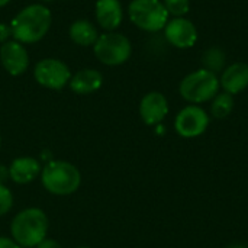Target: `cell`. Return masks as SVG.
<instances>
[{
	"instance_id": "cell-15",
	"label": "cell",
	"mask_w": 248,
	"mask_h": 248,
	"mask_svg": "<svg viewBox=\"0 0 248 248\" xmlns=\"http://www.w3.org/2000/svg\"><path fill=\"white\" fill-rule=\"evenodd\" d=\"M103 76L100 71L93 68H86L70 78V89L77 94H90L102 87Z\"/></svg>"
},
{
	"instance_id": "cell-1",
	"label": "cell",
	"mask_w": 248,
	"mask_h": 248,
	"mask_svg": "<svg viewBox=\"0 0 248 248\" xmlns=\"http://www.w3.org/2000/svg\"><path fill=\"white\" fill-rule=\"evenodd\" d=\"M51 22L52 16L46 6H26L13 17L10 23L12 36L20 44H35L46 35L51 28Z\"/></svg>"
},
{
	"instance_id": "cell-3",
	"label": "cell",
	"mask_w": 248,
	"mask_h": 248,
	"mask_svg": "<svg viewBox=\"0 0 248 248\" xmlns=\"http://www.w3.org/2000/svg\"><path fill=\"white\" fill-rule=\"evenodd\" d=\"M41 182L46 192L57 196H68L78 190L81 185V173L68 161L52 160L42 167Z\"/></svg>"
},
{
	"instance_id": "cell-27",
	"label": "cell",
	"mask_w": 248,
	"mask_h": 248,
	"mask_svg": "<svg viewBox=\"0 0 248 248\" xmlns=\"http://www.w3.org/2000/svg\"><path fill=\"white\" fill-rule=\"evenodd\" d=\"M42 1H52V0H42Z\"/></svg>"
},
{
	"instance_id": "cell-21",
	"label": "cell",
	"mask_w": 248,
	"mask_h": 248,
	"mask_svg": "<svg viewBox=\"0 0 248 248\" xmlns=\"http://www.w3.org/2000/svg\"><path fill=\"white\" fill-rule=\"evenodd\" d=\"M12 36V29L9 25L0 23V44H4L9 41V38Z\"/></svg>"
},
{
	"instance_id": "cell-14",
	"label": "cell",
	"mask_w": 248,
	"mask_h": 248,
	"mask_svg": "<svg viewBox=\"0 0 248 248\" xmlns=\"http://www.w3.org/2000/svg\"><path fill=\"white\" fill-rule=\"evenodd\" d=\"M42 167L33 157H17L9 166V173L12 182L17 185H28L41 174Z\"/></svg>"
},
{
	"instance_id": "cell-29",
	"label": "cell",
	"mask_w": 248,
	"mask_h": 248,
	"mask_svg": "<svg viewBox=\"0 0 248 248\" xmlns=\"http://www.w3.org/2000/svg\"><path fill=\"white\" fill-rule=\"evenodd\" d=\"M77 248H90V247H77Z\"/></svg>"
},
{
	"instance_id": "cell-16",
	"label": "cell",
	"mask_w": 248,
	"mask_h": 248,
	"mask_svg": "<svg viewBox=\"0 0 248 248\" xmlns=\"http://www.w3.org/2000/svg\"><path fill=\"white\" fill-rule=\"evenodd\" d=\"M68 33H70L71 41L77 45H81V46L94 45L97 38H99L97 29L87 19H78V20L73 22Z\"/></svg>"
},
{
	"instance_id": "cell-2",
	"label": "cell",
	"mask_w": 248,
	"mask_h": 248,
	"mask_svg": "<svg viewBox=\"0 0 248 248\" xmlns=\"http://www.w3.org/2000/svg\"><path fill=\"white\" fill-rule=\"evenodd\" d=\"M48 217L39 208H28L15 215L10 222L12 240L20 248L36 247L46 238Z\"/></svg>"
},
{
	"instance_id": "cell-4",
	"label": "cell",
	"mask_w": 248,
	"mask_h": 248,
	"mask_svg": "<svg viewBox=\"0 0 248 248\" xmlns=\"http://www.w3.org/2000/svg\"><path fill=\"white\" fill-rule=\"evenodd\" d=\"M219 78L215 73L199 68L187 74L179 86L180 96L190 103H205L212 100L219 92Z\"/></svg>"
},
{
	"instance_id": "cell-20",
	"label": "cell",
	"mask_w": 248,
	"mask_h": 248,
	"mask_svg": "<svg viewBox=\"0 0 248 248\" xmlns=\"http://www.w3.org/2000/svg\"><path fill=\"white\" fill-rule=\"evenodd\" d=\"M13 206V195L9 187L0 185V217H4L10 212Z\"/></svg>"
},
{
	"instance_id": "cell-23",
	"label": "cell",
	"mask_w": 248,
	"mask_h": 248,
	"mask_svg": "<svg viewBox=\"0 0 248 248\" xmlns=\"http://www.w3.org/2000/svg\"><path fill=\"white\" fill-rule=\"evenodd\" d=\"M0 248H20L12 238L9 237H0Z\"/></svg>"
},
{
	"instance_id": "cell-24",
	"label": "cell",
	"mask_w": 248,
	"mask_h": 248,
	"mask_svg": "<svg viewBox=\"0 0 248 248\" xmlns=\"http://www.w3.org/2000/svg\"><path fill=\"white\" fill-rule=\"evenodd\" d=\"M9 179H10L9 167L4 164H0V185H4Z\"/></svg>"
},
{
	"instance_id": "cell-11",
	"label": "cell",
	"mask_w": 248,
	"mask_h": 248,
	"mask_svg": "<svg viewBox=\"0 0 248 248\" xmlns=\"http://www.w3.org/2000/svg\"><path fill=\"white\" fill-rule=\"evenodd\" d=\"M167 113H169V102L163 93L150 92L142 97L140 103V115L147 125L150 126L160 125L161 121L167 116Z\"/></svg>"
},
{
	"instance_id": "cell-5",
	"label": "cell",
	"mask_w": 248,
	"mask_h": 248,
	"mask_svg": "<svg viewBox=\"0 0 248 248\" xmlns=\"http://www.w3.org/2000/svg\"><path fill=\"white\" fill-rule=\"evenodd\" d=\"M128 15L135 26L147 32H158L169 22V12L161 0H132Z\"/></svg>"
},
{
	"instance_id": "cell-8",
	"label": "cell",
	"mask_w": 248,
	"mask_h": 248,
	"mask_svg": "<svg viewBox=\"0 0 248 248\" xmlns=\"http://www.w3.org/2000/svg\"><path fill=\"white\" fill-rule=\"evenodd\" d=\"M209 125L208 113L198 105L183 108L174 121L176 132L183 138H195L202 135Z\"/></svg>"
},
{
	"instance_id": "cell-28",
	"label": "cell",
	"mask_w": 248,
	"mask_h": 248,
	"mask_svg": "<svg viewBox=\"0 0 248 248\" xmlns=\"http://www.w3.org/2000/svg\"><path fill=\"white\" fill-rule=\"evenodd\" d=\"M0 145H1V137H0Z\"/></svg>"
},
{
	"instance_id": "cell-9",
	"label": "cell",
	"mask_w": 248,
	"mask_h": 248,
	"mask_svg": "<svg viewBox=\"0 0 248 248\" xmlns=\"http://www.w3.org/2000/svg\"><path fill=\"white\" fill-rule=\"evenodd\" d=\"M164 36L167 42L176 48H192L198 41V29L192 20L186 17H174L164 26Z\"/></svg>"
},
{
	"instance_id": "cell-25",
	"label": "cell",
	"mask_w": 248,
	"mask_h": 248,
	"mask_svg": "<svg viewBox=\"0 0 248 248\" xmlns=\"http://www.w3.org/2000/svg\"><path fill=\"white\" fill-rule=\"evenodd\" d=\"M227 248H248V246L243 244V243H235V244H231V246H228Z\"/></svg>"
},
{
	"instance_id": "cell-13",
	"label": "cell",
	"mask_w": 248,
	"mask_h": 248,
	"mask_svg": "<svg viewBox=\"0 0 248 248\" xmlns=\"http://www.w3.org/2000/svg\"><path fill=\"white\" fill-rule=\"evenodd\" d=\"M124 19V10L119 0H97L96 3V20L108 31L113 32Z\"/></svg>"
},
{
	"instance_id": "cell-18",
	"label": "cell",
	"mask_w": 248,
	"mask_h": 248,
	"mask_svg": "<svg viewBox=\"0 0 248 248\" xmlns=\"http://www.w3.org/2000/svg\"><path fill=\"white\" fill-rule=\"evenodd\" d=\"M234 109V97L232 94L224 92V93H218L214 99H212V105H211V113L215 119H225Z\"/></svg>"
},
{
	"instance_id": "cell-6",
	"label": "cell",
	"mask_w": 248,
	"mask_h": 248,
	"mask_svg": "<svg viewBox=\"0 0 248 248\" xmlns=\"http://www.w3.org/2000/svg\"><path fill=\"white\" fill-rule=\"evenodd\" d=\"M94 55L105 65H121L131 57V41L118 32H106L99 35L93 45Z\"/></svg>"
},
{
	"instance_id": "cell-19",
	"label": "cell",
	"mask_w": 248,
	"mask_h": 248,
	"mask_svg": "<svg viewBox=\"0 0 248 248\" xmlns=\"http://www.w3.org/2000/svg\"><path fill=\"white\" fill-rule=\"evenodd\" d=\"M163 4L166 6L169 15H173L174 17H183L190 9L189 0H163Z\"/></svg>"
},
{
	"instance_id": "cell-26",
	"label": "cell",
	"mask_w": 248,
	"mask_h": 248,
	"mask_svg": "<svg viewBox=\"0 0 248 248\" xmlns=\"http://www.w3.org/2000/svg\"><path fill=\"white\" fill-rule=\"evenodd\" d=\"M10 0H0V7H3V6H6L7 3H9Z\"/></svg>"
},
{
	"instance_id": "cell-22",
	"label": "cell",
	"mask_w": 248,
	"mask_h": 248,
	"mask_svg": "<svg viewBox=\"0 0 248 248\" xmlns=\"http://www.w3.org/2000/svg\"><path fill=\"white\" fill-rule=\"evenodd\" d=\"M36 248H62L61 247V244L58 243V241H55V240H51V238H45V240H42Z\"/></svg>"
},
{
	"instance_id": "cell-7",
	"label": "cell",
	"mask_w": 248,
	"mask_h": 248,
	"mask_svg": "<svg viewBox=\"0 0 248 248\" xmlns=\"http://www.w3.org/2000/svg\"><path fill=\"white\" fill-rule=\"evenodd\" d=\"M33 76L41 86L51 90L64 89L71 78V73L67 64L55 58H45L36 62Z\"/></svg>"
},
{
	"instance_id": "cell-12",
	"label": "cell",
	"mask_w": 248,
	"mask_h": 248,
	"mask_svg": "<svg viewBox=\"0 0 248 248\" xmlns=\"http://www.w3.org/2000/svg\"><path fill=\"white\" fill-rule=\"evenodd\" d=\"M219 84L224 92L230 94H238L248 87V64L234 62L228 65L219 78Z\"/></svg>"
},
{
	"instance_id": "cell-17",
	"label": "cell",
	"mask_w": 248,
	"mask_h": 248,
	"mask_svg": "<svg viewBox=\"0 0 248 248\" xmlns=\"http://www.w3.org/2000/svg\"><path fill=\"white\" fill-rule=\"evenodd\" d=\"M202 64L205 70H209L212 73H219L225 70V64H227V55L225 52L218 48V46H212L209 49H206L202 55Z\"/></svg>"
},
{
	"instance_id": "cell-10",
	"label": "cell",
	"mask_w": 248,
	"mask_h": 248,
	"mask_svg": "<svg viewBox=\"0 0 248 248\" xmlns=\"http://www.w3.org/2000/svg\"><path fill=\"white\" fill-rule=\"evenodd\" d=\"M0 62L10 76H20L29 65L28 51L17 41H7L0 46Z\"/></svg>"
}]
</instances>
